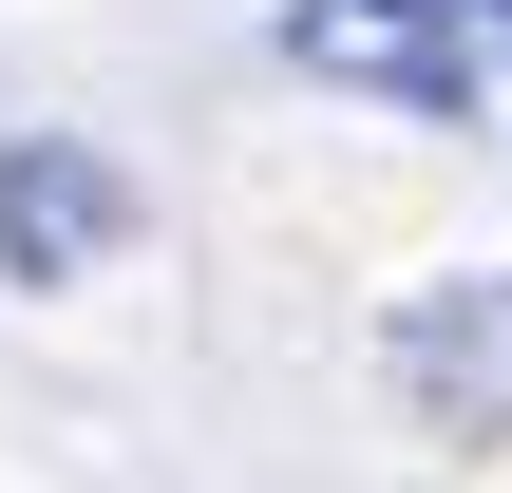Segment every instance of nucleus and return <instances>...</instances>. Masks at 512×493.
<instances>
[{
	"mask_svg": "<svg viewBox=\"0 0 512 493\" xmlns=\"http://www.w3.org/2000/svg\"><path fill=\"white\" fill-rule=\"evenodd\" d=\"M380 361H399V399H418V437H456V456H494V437H512V266H456V285H418Z\"/></svg>",
	"mask_w": 512,
	"mask_h": 493,
	"instance_id": "nucleus-1",
	"label": "nucleus"
},
{
	"mask_svg": "<svg viewBox=\"0 0 512 493\" xmlns=\"http://www.w3.org/2000/svg\"><path fill=\"white\" fill-rule=\"evenodd\" d=\"M133 247V171L95 133H0V285H95Z\"/></svg>",
	"mask_w": 512,
	"mask_h": 493,
	"instance_id": "nucleus-2",
	"label": "nucleus"
},
{
	"mask_svg": "<svg viewBox=\"0 0 512 493\" xmlns=\"http://www.w3.org/2000/svg\"><path fill=\"white\" fill-rule=\"evenodd\" d=\"M285 57L342 95H399V114H475V57L437 0H285Z\"/></svg>",
	"mask_w": 512,
	"mask_h": 493,
	"instance_id": "nucleus-3",
	"label": "nucleus"
}]
</instances>
